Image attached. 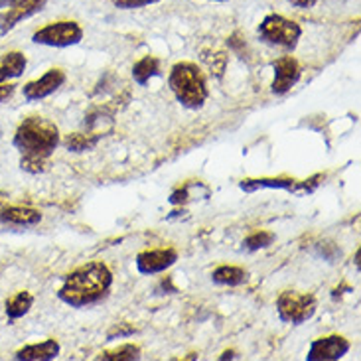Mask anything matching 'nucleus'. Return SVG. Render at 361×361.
<instances>
[{
    "label": "nucleus",
    "instance_id": "f257e3e1",
    "mask_svg": "<svg viewBox=\"0 0 361 361\" xmlns=\"http://www.w3.org/2000/svg\"><path fill=\"white\" fill-rule=\"evenodd\" d=\"M12 145L18 150L20 168L28 174H42L49 166V157L59 145L58 127L44 117L24 118L14 133Z\"/></svg>",
    "mask_w": 361,
    "mask_h": 361
},
{
    "label": "nucleus",
    "instance_id": "f03ea898",
    "mask_svg": "<svg viewBox=\"0 0 361 361\" xmlns=\"http://www.w3.org/2000/svg\"><path fill=\"white\" fill-rule=\"evenodd\" d=\"M113 286V273L101 261L78 267L63 279L58 298L71 308H85L105 300Z\"/></svg>",
    "mask_w": 361,
    "mask_h": 361
},
{
    "label": "nucleus",
    "instance_id": "7ed1b4c3",
    "mask_svg": "<svg viewBox=\"0 0 361 361\" xmlns=\"http://www.w3.org/2000/svg\"><path fill=\"white\" fill-rule=\"evenodd\" d=\"M170 89L174 97L184 105L185 109H200L209 97V89L205 81L202 69L190 61H180L170 69L168 78Z\"/></svg>",
    "mask_w": 361,
    "mask_h": 361
},
{
    "label": "nucleus",
    "instance_id": "20e7f679",
    "mask_svg": "<svg viewBox=\"0 0 361 361\" xmlns=\"http://www.w3.org/2000/svg\"><path fill=\"white\" fill-rule=\"evenodd\" d=\"M318 310V300L310 293H294V290H284L276 298V312L284 324H300L308 322Z\"/></svg>",
    "mask_w": 361,
    "mask_h": 361
},
{
    "label": "nucleus",
    "instance_id": "39448f33",
    "mask_svg": "<svg viewBox=\"0 0 361 361\" xmlns=\"http://www.w3.org/2000/svg\"><path fill=\"white\" fill-rule=\"evenodd\" d=\"M259 36L271 46H279L283 49H294L300 36H302V28L296 22L284 18L281 14H269L259 24Z\"/></svg>",
    "mask_w": 361,
    "mask_h": 361
},
{
    "label": "nucleus",
    "instance_id": "423d86ee",
    "mask_svg": "<svg viewBox=\"0 0 361 361\" xmlns=\"http://www.w3.org/2000/svg\"><path fill=\"white\" fill-rule=\"evenodd\" d=\"M83 39V30L78 22L71 20H61V22H54L44 28L34 32L32 42L39 44V46H48V48H69L75 46Z\"/></svg>",
    "mask_w": 361,
    "mask_h": 361
},
{
    "label": "nucleus",
    "instance_id": "0eeeda50",
    "mask_svg": "<svg viewBox=\"0 0 361 361\" xmlns=\"http://www.w3.org/2000/svg\"><path fill=\"white\" fill-rule=\"evenodd\" d=\"M48 0H10L6 10L0 12V34H8L22 20L42 12Z\"/></svg>",
    "mask_w": 361,
    "mask_h": 361
},
{
    "label": "nucleus",
    "instance_id": "6e6552de",
    "mask_svg": "<svg viewBox=\"0 0 361 361\" xmlns=\"http://www.w3.org/2000/svg\"><path fill=\"white\" fill-rule=\"evenodd\" d=\"M63 83H66V73L61 69L54 68L46 71L39 79L26 83L22 87V95L26 101H39V99H46L51 93H56Z\"/></svg>",
    "mask_w": 361,
    "mask_h": 361
},
{
    "label": "nucleus",
    "instance_id": "1a4fd4ad",
    "mask_svg": "<svg viewBox=\"0 0 361 361\" xmlns=\"http://www.w3.org/2000/svg\"><path fill=\"white\" fill-rule=\"evenodd\" d=\"M350 342L342 336H328L310 343V350L306 355V361H334L342 360L350 352Z\"/></svg>",
    "mask_w": 361,
    "mask_h": 361
},
{
    "label": "nucleus",
    "instance_id": "9d476101",
    "mask_svg": "<svg viewBox=\"0 0 361 361\" xmlns=\"http://www.w3.org/2000/svg\"><path fill=\"white\" fill-rule=\"evenodd\" d=\"M178 261L176 249H148L137 255V269L140 274L164 273Z\"/></svg>",
    "mask_w": 361,
    "mask_h": 361
},
{
    "label": "nucleus",
    "instance_id": "9b49d317",
    "mask_svg": "<svg viewBox=\"0 0 361 361\" xmlns=\"http://www.w3.org/2000/svg\"><path fill=\"white\" fill-rule=\"evenodd\" d=\"M273 69L274 79L273 85H271V91H273L274 95L288 93L298 83V79H300V66H298V61L293 56H284V58L276 59L273 63Z\"/></svg>",
    "mask_w": 361,
    "mask_h": 361
},
{
    "label": "nucleus",
    "instance_id": "f8f14e48",
    "mask_svg": "<svg viewBox=\"0 0 361 361\" xmlns=\"http://www.w3.org/2000/svg\"><path fill=\"white\" fill-rule=\"evenodd\" d=\"M59 355V343L56 340H46L42 343H30L20 348L14 353V360L20 361H49L56 360Z\"/></svg>",
    "mask_w": 361,
    "mask_h": 361
},
{
    "label": "nucleus",
    "instance_id": "ddd939ff",
    "mask_svg": "<svg viewBox=\"0 0 361 361\" xmlns=\"http://www.w3.org/2000/svg\"><path fill=\"white\" fill-rule=\"evenodd\" d=\"M296 185H298V180H293V178H259V180H243L239 188L251 194V192H257V190H286V192H296Z\"/></svg>",
    "mask_w": 361,
    "mask_h": 361
},
{
    "label": "nucleus",
    "instance_id": "4468645a",
    "mask_svg": "<svg viewBox=\"0 0 361 361\" xmlns=\"http://www.w3.org/2000/svg\"><path fill=\"white\" fill-rule=\"evenodd\" d=\"M28 66V59L22 51H8L0 58V83L20 78Z\"/></svg>",
    "mask_w": 361,
    "mask_h": 361
},
{
    "label": "nucleus",
    "instance_id": "2eb2a0df",
    "mask_svg": "<svg viewBox=\"0 0 361 361\" xmlns=\"http://www.w3.org/2000/svg\"><path fill=\"white\" fill-rule=\"evenodd\" d=\"M0 219L12 225H38L42 221V214L38 209H32V207H6L2 209Z\"/></svg>",
    "mask_w": 361,
    "mask_h": 361
},
{
    "label": "nucleus",
    "instance_id": "dca6fc26",
    "mask_svg": "<svg viewBox=\"0 0 361 361\" xmlns=\"http://www.w3.org/2000/svg\"><path fill=\"white\" fill-rule=\"evenodd\" d=\"M247 271L241 267H231V264H224L219 269H215L212 273V281L219 286H239V284L247 283Z\"/></svg>",
    "mask_w": 361,
    "mask_h": 361
},
{
    "label": "nucleus",
    "instance_id": "f3484780",
    "mask_svg": "<svg viewBox=\"0 0 361 361\" xmlns=\"http://www.w3.org/2000/svg\"><path fill=\"white\" fill-rule=\"evenodd\" d=\"M34 306V296L28 290H20L18 294H14L12 298L6 300L4 312L10 320H18L22 316H26L30 312V308Z\"/></svg>",
    "mask_w": 361,
    "mask_h": 361
},
{
    "label": "nucleus",
    "instance_id": "a211bd4d",
    "mask_svg": "<svg viewBox=\"0 0 361 361\" xmlns=\"http://www.w3.org/2000/svg\"><path fill=\"white\" fill-rule=\"evenodd\" d=\"M158 73H160V61L157 58H152V56L142 58L133 68V78H135L138 85H147L148 81L152 78H157Z\"/></svg>",
    "mask_w": 361,
    "mask_h": 361
},
{
    "label": "nucleus",
    "instance_id": "6ab92c4d",
    "mask_svg": "<svg viewBox=\"0 0 361 361\" xmlns=\"http://www.w3.org/2000/svg\"><path fill=\"white\" fill-rule=\"evenodd\" d=\"M101 135H83V133H75V135H68L63 140V147L68 148L69 152H85L91 148L97 147Z\"/></svg>",
    "mask_w": 361,
    "mask_h": 361
},
{
    "label": "nucleus",
    "instance_id": "aec40b11",
    "mask_svg": "<svg viewBox=\"0 0 361 361\" xmlns=\"http://www.w3.org/2000/svg\"><path fill=\"white\" fill-rule=\"evenodd\" d=\"M97 360L103 361H133L140 360V348L135 343H125L117 350H111V352H103L99 355Z\"/></svg>",
    "mask_w": 361,
    "mask_h": 361
},
{
    "label": "nucleus",
    "instance_id": "412c9836",
    "mask_svg": "<svg viewBox=\"0 0 361 361\" xmlns=\"http://www.w3.org/2000/svg\"><path fill=\"white\" fill-rule=\"evenodd\" d=\"M274 239H276V235L271 233V231H257V233L249 235L243 245L249 251H259V249H267L269 245H273Z\"/></svg>",
    "mask_w": 361,
    "mask_h": 361
},
{
    "label": "nucleus",
    "instance_id": "4be33fe9",
    "mask_svg": "<svg viewBox=\"0 0 361 361\" xmlns=\"http://www.w3.org/2000/svg\"><path fill=\"white\" fill-rule=\"evenodd\" d=\"M158 0H113V4L121 10H135V8H145V6H150Z\"/></svg>",
    "mask_w": 361,
    "mask_h": 361
},
{
    "label": "nucleus",
    "instance_id": "5701e85b",
    "mask_svg": "<svg viewBox=\"0 0 361 361\" xmlns=\"http://www.w3.org/2000/svg\"><path fill=\"white\" fill-rule=\"evenodd\" d=\"M135 334V328L128 326V324H118L115 328H111L107 334L109 340H115V338H127V336H133Z\"/></svg>",
    "mask_w": 361,
    "mask_h": 361
},
{
    "label": "nucleus",
    "instance_id": "b1692460",
    "mask_svg": "<svg viewBox=\"0 0 361 361\" xmlns=\"http://www.w3.org/2000/svg\"><path fill=\"white\" fill-rule=\"evenodd\" d=\"M14 91H16V85H12V83H0V103H4V101H8L12 95H14Z\"/></svg>",
    "mask_w": 361,
    "mask_h": 361
},
{
    "label": "nucleus",
    "instance_id": "393cba45",
    "mask_svg": "<svg viewBox=\"0 0 361 361\" xmlns=\"http://www.w3.org/2000/svg\"><path fill=\"white\" fill-rule=\"evenodd\" d=\"M184 202H188V190H176L174 194L170 195V204H184Z\"/></svg>",
    "mask_w": 361,
    "mask_h": 361
},
{
    "label": "nucleus",
    "instance_id": "a878e982",
    "mask_svg": "<svg viewBox=\"0 0 361 361\" xmlns=\"http://www.w3.org/2000/svg\"><path fill=\"white\" fill-rule=\"evenodd\" d=\"M288 2H290L293 6H296V8H312L318 0H288Z\"/></svg>",
    "mask_w": 361,
    "mask_h": 361
},
{
    "label": "nucleus",
    "instance_id": "bb28decb",
    "mask_svg": "<svg viewBox=\"0 0 361 361\" xmlns=\"http://www.w3.org/2000/svg\"><path fill=\"white\" fill-rule=\"evenodd\" d=\"M231 357H235V352H225L219 360H231Z\"/></svg>",
    "mask_w": 361,
    "mask_h": 361
},
{
    "label": "nucleus",
    "instance_id": "cd10ccee",
    "mask_svg": "<svg viewBox=\"0 0 361 361\" xmlns=\"http://www.w3.org/2000/svg\"><path fill=\"white\" fill-rule=\"evenodd\" d=\"M8 2L10 0H0V8H6V6H8Z\"/></svg>",
    "mask_w": 361,
    "mask_h": 361
},
{
    "label": "nucleus",
    "instance_id": "c85d7f7f",
    "mask_svg": "<svg viewBox=\"0 0 361 361\" xmlns=\"http://www.w3.org/2000/svg\"><path fill=\"white\" fill-rule=\"evenodd\" d=\"M214 2H227V0H214Z\"/></svg>",
    "mask_w": 361,
    "mask_h": 361
}]
</instances>
